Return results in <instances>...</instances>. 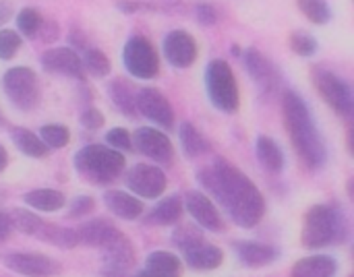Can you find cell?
<instances>
[{
	"label": "cell",
	"instance_id": "6da1fadb",
	"mask_svg": "<svg viewBox=\"0 0 354 277\" xmlns=\"http://www.w3.org/2000/svg\"><path fill=\"white\" fill-rule=\"evenodd\" d=\"M197 182L205 195L220 205L228 218L243 230H253L266 216V197L255 182L224 157H216L212 164L197 172Z\"/></svg>",
	"mask_w": 354,
	"mask_h": 277
},
{
	"label": "cell",
	"instance_id": "7a4b0ae2",
	"mask_svg": "<svg viewBox=\"0 0 354 277\" xmlns=\"http://www.w3.org/2000/svg\"><path fill=\"white\" fill-rule=\"evenodd\" d=\"M282 116L286 133L303 166L311 172L322 170L328 164V145L317 128L309 104L295 89H286L282 93Z\"/></svg>",
	"mask_w": 354,
	"mask_h": 277
},
{
	"label": "cell",
	"instance_id": "3957f363",
	"mask_svg": "<svg viewBox=\"0 0 354 277\" xmlns=\"http://www.w3.org/2000/svg\"><path fill=\"white\" fill-rule=\"evenodd\" d=\"M351 218L338 203H317L303 218L301 245L309 251L342 247L351 240Z\"/></svg>",
	"mask_w": 354,
	"mask_h": 277
},
{
	"label": "cell",
	"instance_id": "277c9868",
	"mask_svg": "<svg viewBox=\"0 0 354 277\" xmlns=\"http://www.w3.org/2000/svg\"><path fill=\"white\" fill-rule=\"evenodd\" d=\"M73 164H75L77 174L85 182L97 184V187L116 182L127 168L124 155L108 145H102V143H91V145L81 147L75 153Z\"/></svg>",
	"mask_w": 354,
	"mask_h": 277
},
{
	"label": "cell",
	"instance_id": "5b68a950",
	"mask_svg": "<svg viewBox=\"0 0 354 277\" xmlns=\"http://www.w3.org/2000/svg\"><path fill=\"white\" fill-rule=\"evenodd\" d=\"M8 216H10L12 230L21 232L25 236H31V238H35L39 242H46L50 247L64 249V251L79 247V238H77L75 228L50 224V222L41 220L31 209H12Z\"/></svg>",
	"mask_w": 354,
	"mask_h": 277
},
{
	"label": "cell",
	"instance_id": "8992f818",
	"mask_svg": "<svg viewBox=\"0 0 354 277\" xmlns=\"http://www.w3.org/2000/svg\"><path fill=\"white\" fill-rule=\"evenodd\" d=\"M205 91L212 104L224 114H236L241 108V93L236 77L230 64L222 58H216L205 68Z\"/></svg>",
	"mask_w": 354,
	"mask_h": 277
},
{
	"label": "cell",
	"instance_id": "52a82bcc",
	"mask_svg": "<svg viewBox=\"0 0 354 277\" xmlns=\"http://www.w3.org/2000/svg\"><path fill=\"white\" fill-rule=\"evenodd\" d=\"M2 91L8 97V102L23 112L33 110L39 99V81L33 68L29 66H12L2 75Z\"/></svg>",
	"mask_w": 354,
	"mask_h": 277
},
{
	"label": "cell",
	"instance_id": "ba28073f",
	"mask_svg": "<svg viewBox=\"0 0 354 277\" xmlns=\"http://www.w3.org/2000/svg\"><path fill=\"white\" fill-rule=\"evenodd\" d=\"M313 83L319 95L326 99V104L342 118L351 120L354 112V97L351 85L338 77L336 73L328 68H315L313 70Z\"/></svg>",
	"mask_w": 354,
	"mask_h": 277
},
{
	"label": "cell",
	"instance_id": "9c48e42d",
	"mask_svg": "<svg viewBox=\"0 0 354 277\" xmlns=\"http://www.w3.org/2000/svg\"><path fill=\"white\" fill-rule=\"evenodd\" d=\"M122 62H124L127 73L143 81L156 79L160 73V56L153 44L143 35H135L124 44Z\"/></svg>",
	"mask_w": 354,
	"mask_h": 277
},
{
	"label": "cell",
	"instance_id": "30bf717a",
	"mask_svg": "<svg viewBox=\"0 0 354 277\" xmlns=\"http://www.w3.org/2000/svg\"><path fill=\"white\" fill-rule=\"evenodd\" d=\"M0 263L21 277H58L62 274V265L41 253L35 251H8L0 255Z\"/></svg>",
	"mask_w": 354,
	"mask_h": 277
},
{
	"label": "cell",
	"instance_id": "8fae6325",
	"mask_svg": "<svg viewBox=\"0 0 354 277\" xmlns=\"http://www.w3.org/2000/svg\"><path fill=\"white\" fill-rule=\"evenodd\" d=\"M127 189L131 191V195L139 197V199H160L168 187V178L164 174V170L160 166L153 164H137L133 166L127 176H124Z\"/></svg>",
	"mask_w": 354,
	"mask_h": 277
},
{
	"label": "cell",
	"instance_id": "7c38bea8",
	"mask_svg": "<svg viewBox=\"0 0 354 277\" xmlns=\"http://www.w3.org/2000/svg\"><path fill=\"white\" fill-rule=\"evenodd\" d=\"M131 137H133V149H137L141 155L153 160L158 166L172 164L174 160L172 141L158 126H139Z\"/></svg>",
	"mask_w": 354,
	"mask_h": 277
},
{
	"label": "cell",
	"instance_id": "4fadbf2b",
	"mask_svg": "<svg viewBox=\"0 0 354 277\" xmlns=\"http://www.w3.org/2000/svg\"><path fill=\"white\" fill-rule=\"evenodd\" d=\"M137 114L145 116L147 120L156 122L158 128H172L174 126V110L168 97L153 89V87H141L137 89Z\"/></svg>",
	"mask_w": 354,
	"mask_h": 277
},
{
	"label": "cell",
	"instance_id": "5bb4252c",
	"mask_svg": "<svg viewBox=\"0 0 354 277\" xmlns=\"http://www.w3.org/2000/svg\"><path fill=\"white\" fill-rule=\"evenodd\" d=\"M185 203V211H189V216L195 220V224L205 230V232H214L220 234L224 232V220L222 213L218 209V205L203 193V191H189L183 199Z\"/></svg>",
	"mask_w": 354,
	"mask_h": 277
},
{
	"label": "cell",
	"instance_id": "9a60e30c",
	"mask_svg": "<svg viewBox=\"0 0 354 277\" xmlns=\"http://www.w3.org/2000/svg\"><path fill=\"white\" fill-rule=\"evenodd\" d=\"M39 64L50 75L75 79V81H81V83L87 81V75L83 70L81 56L73 48H52V50H46L39 56Z\"/></svg>",
	"mask_w": 354,
	"mask_h": 277
},
{
	"label": "cell",
	"instance_id": "2e32d148",
	"mask_svg": "<svg viewBox=\"0 0 354 277\" xmlns=\"http://www.w3.org/2000/svg\"><path fill=\"white\" fill-rule=\"evenodd\" d=\"M77 230V238H79V247H87V249H95L102 251L108 245H112L114 240H118L120 236H124L122 230H118L110 220L106 218H93L83 222Z\"/></svg>",
	"mask_w": 354,
	"mask_h": 277
},
{
	"label": "cell",
	"instance_id": "e0dca14e",
	"mask_svg": "<svg viewBox=\"0 0 354 277\" xmlns=\"http://www.w3.org/2000/svg\"><path fill=\"white\" fill-rule=\"evenodd\" d=\"M243 60H245L249 77L261 87V91L272 93L274 89L280 87V81H282L280 70L274 66V62H270L266 58L263 52H259L257 48H249V50H245Z\"/></svg>",
	"mask_w": 354,
	"mask_h": 277
},
{
	"label": "cell",
	"instance_id": "ac0fdd59",
	"mask_svg": "<svg viewBox=\"0 0 354 277\" xmlns=\"http://www.w3.org/2000/svg\"><path fill=\"white\" fill-rule=\"evenodd\" d=\"M164 56L176 68H189L197 60V44L191 33L174 29L164 39Z\"/></svg>",
	"mask_w": 354,
	"mask_h": 277
},
{
	"label": "cell",
	"instance_id": "d6986e66",
	"mask_svg": "<svg viewBox=\"0 0 354 277\" xmlns=\"http://www.w3.org/2000/svg\"><path fill=\"white\" fill-rule=\"evenodd\" d=\"M232 249L236 261L249 269H261L280 259V251L276 247L259 240H239L232 245Z\"/></svg>",
	"mask_w": 354,
	"mask_h": 277
},
{
	"label": "cell",
	"instance_id": "ffe728a7",
	"mask_svg": "<svg viewBox=\"0 0 354 277\" xmlns=\"http://www.w3.org/2000/svg\"><path fill=\"white\" fill-rule=\"evenodd\" d=\"M131 277H183V261L170 251H153Z\"/></svg>",
	"mask_w": 354,
	"mask_h": 277
},
{
	"label": "cell",
	"instance_id": "44dd1931",
	"mask_svg": "<svg viewBox=\"0 0 354 277\" xmlns=\"http://www.w3.org/2000/svg\"><path fill=\"white\" fill-rule=\"evenodd\" d=\"M104 205L114 218H118L122 222H135L143 216L141 199L127 193V191H116V189L106 191L104 193Z\"/></svg>",
	"mask_w": 354,
	"mask_h": 277
},
{
	"label": "cell",
	"instance_id": "7402d4cb",
	"mask_svg": "<svg viewBox=\"0 0 354 277\" xmlns=\"http://www.w3.org/2000/svg\"><path fill=\"white\" fill-rule=\"evenodd\" d=\"M185 213V203L180 195H170L160 199L149 213L145 216V224L147 226H158V228H170V226H178Z\"/></svg>",
	"mask_w": 354,
	"mask_h": 277
},
{
	"label": "cell",
	"instance_id": "603a6c76",
	"mask_svg": "<svg viewBox=\"0 0 354 277\" xmlns=\"http://www.w3.org/2000/svg\"><path fill=\"white\" fill-rule=\"evenodd\" d=\"M102 253V267H112V269H122V271H135L137 265V251L129 236H120L112 245L100 251Z\"/></svg>",
	"mask_w": 354,
	"mask_h": 277
},
{
	"label": "cell",
	"instance_id": "cb8c5ba5",
	"mask_svg": "<svg viewBox=\"0 0 354 277\" xmlns=\"http://www.w3.org/2000/svg\"><path fill=\"white\" fill-rule=\"evenodd\" d=\"M180 255H183V263L193 271H216L224 263L222 249L216 245H209L205 240L201 245L180 253Z\"/></svg>",
	"mask_w": 354,
	"mask_h": 277
},
{
	"label": "cell",
	"instance_id": "d4e9b609",
	"mask_svg": "<svg viewBox=\"0 0 354 277\" xmlns=\"http://www.w3.org/2000/svg\"><path fill=\"white\" fill-rule=\"evenodd\" d=\"M338 276V261L332 255H311L299 259L290 277H336Z\"/></svg>",
	"mask_w": 354,
	"mask_h": 277
},
{
	"label": "cell",
	"instance_id": "484cf974",
	"mask_svg": "<svg viewBox=\"0 0 354 277\" xmlns=\"http://www.w3.org/2000/svg\"><path fill=\"white\" fill-rule=\"evenodd\" d=\"M108 95L118 112H122L124 116H131V118L137 116V106H135L137 87L129 79H122V77L112 79L108 83Z\"/></svg>",
	"mask_w": 354,
	"mask_h": 277
},
{
	"label": "cell",
	"instance_id": "4316f807",
	"mask_svg": "<svg viewBox=\"0 0 354 277\" xmlns=\"http://www.w3.org/2000/svg\"><path fill=\"white\" fill-rule=\"evenodd\" d=\"M178 139H180L183 153H185L189 160H197V157H203V155H209V153H212V143H209V139H207L193 122H183V124H180V128H178Z\"/></svg>",
	"mask_w": 354,
	"mask_h": 277
},
{
	"label": "cell",
	"instance_id": "83f0119b",
	"mask_svg": "<svg viewBox=\"0 0 354 277\" xmlns=\"http://www.w3.org/2000/svg\"><path fill=\"white\" fill-rule=\"evenodd\" d=\"M23 203L33 211L54 213L66 205V197H64V193H60L56 189H33L23 195Z\"/></svg>",
	"mask_w": 354,
	"mask_h": 277
},
{
	"label": "cell",
	"instance_id": "f1b7e54d",
	"mask_svg": "<svg viewBox=\"0 0 354 277\" xmlns=\"http://www.w3.org/2000/svg\"><path fill=\"white\" fill-rule=\"evenodd\" d=\"M255 153H257L259 164H261L268 172L280 174V172L284 170V164H286L284 151H282V147H280L272 137L259 135V137H257V143H255Z\"/></svg>",
	"mask_w": 354,
	"mask_h": 277
},
{
	"label": "cell",
	"instance_id": "f546056e",
	"mask_svg": "<svg viewBox=\"0 0 354 277\" xmlns=\"http://www.w3.org/2000/svg\"><path fill=\"white\" fill-rule=\"evenodd\" d=\"M10 139H12L15 147H17L23 155H27V157H31V160H44V157H48V153H50V149H48V147L41 143V139L37 137V133H33V131H29V128L15 126V128L10 131Z\"/></svg>",
	"mask_w": 354,
	"mask_h": 277
},
{
	"label": "cell",
	"instance_id": "4dcf8cb0",
	"mask_svg": "<svg viewBox=\"0 0 354 277\" xmlns=\"http://www.w3.org/2000/svg\"><path fill=\"white\" fill-rule=\"evenodd\" d=\"M81 62H83L85 75L95 77V79L106 77V75L110 73V68H112L110 58H108L102 50H97V48H87V50H83Z\"/></svg>",
	"mask_w": 354,
	"mask_h": 277
},
{
	"label": "cell",
	"instance_id": "1f68e13d",
	"mask_svg": "<svg viewBox=\"0 0 354 277\" xmlns=\"http://www.w3.org/2000/svg\"><path fill=\"white\" fill-rule=\"evenodd\" d=\"M172 247L180 253L201 245L205 238H203V230L199 226H193V224H183V226H176V230L172 232Z\"/></svg>",
	"mask_w": 354,
	"mask_h": 277
},
{
	"label": "cell",
	"instance_id": "d6a6232c",
	"mask_svg": "<svg viewBox=\"0 0 354 277\" xmlns=\"http://www.w3.org/2000/svg\"><path fill=\"white\" fill-rule=\"evenodd\" d=\"M37 137L41 139V143L48 147V149H62L68 145L71 141V133L66 126L62 124H44L37 133Z\"/></svg>",
	"mask_w": 354,
	"mask_h": 277
},
{
	"label": "cell",
	"instance_id": "836d02e7",
	"mask_svg": "<svg viewBox=\"0 0 354 277\" xmlns=\"http://www.w3.org/2000/svg\"><path fill=\"white\" fill-rule=\"evenodd\" d=\"M299 2V10L315 25H326L332 19L330 6L326 0H297Z\"/></svg>",
	"mask_w": 354,
	"mask_h": 277
},
{
	"label": "cell",
	"instance_id": "e575fe53",
	"mask_svg": "<svg viewBox=\"0 0 354 277\" xmlns=\"http://www.w3.org/2000/svg\"><path fill=\"white\" fill-rule=\"evenodd\" d=\"M41 15L35 8H23L17 15V29L25 35V37H33L39 29H41Z\"/></svg>",
	"mask_w": 354,
	"mask_h": 277
},
{
	"label": "cell",
	"instance_id": "d590c367",
	"mask_svg": "<svg viewBox=\"0 0 354 277\" xmlns=\"http://www.w3.org/2000/svg\"><path fill=\"white\" fill-rule=\"evenodd\" d=\"M290 48H292L295 54H299L303 58H309V56H313L317 52L319 46H317V39L311 33H307V31H292Z\"/></svg>",
	"mask_w": 354,
	"mask_h": 277
},
{
	"label": "cell",
	"instance_id": "8d00e7d4",
	"mask_svg": "<svg viewBox=\"0 0 354 277\" xmlns=\"http://www.w3.org/2000/svg\"><path fill=\"white\" fill-rule=\"evenodd\" d=\"M93 209H95V199L89 195H79L71 201L66 220H85L93 213Z\"/></svg>",
	"mask_w": 354,
	"mask_h": 277
},
{
	"label": "cell",
	"instance_id": "74e56055",
	"mask_svg": "<svg viewBox=\"0 0 354 277\" xmlns=\"http://www.w3.org/2000/svg\"><path fill=\"white\" fill-rule=\"evenodd\" d=\"M106 145L116 149V151H131L133 149V137L127 128L122 126H114L106 133Z\"/></svg>",
	"mask_w": 354,
	"mask_h": 277
},
{
	"label": "cell",
	"instance_id": "f35d334b",
	"mask_svg": "<svg viewBox=\"0 0 354 277\" xmlns=\"http://www.w3.org/2000/svg\"><path fill=\"white\" fill-rule=\"evenodd\" d=\"M21 35L12 29H0V60H10L21 48Z\"/></svg>",
	"mask_w": 354,
	"mask_h": 277
},
{
	"label": "cell",
	"instance_id": "ab89813d",
	"mask_svg": "<svg viewBox=\"0 0 354 277\" xmlns=\"http://www.w3.org/2000/svg\"><path fill=\"white\" fill-rule=\"evenodd\" d=\"M81 124H83V128L97 131L104 124V114L93 106H85L83 112H81Z\"/></svg>",
	"mask_w": 354,
	"mask_h": 277
},
{
	"label": "cell",
	"instance_id": "60d3db41",
	"mask_svg": "<svg viewBox=\"0 0 354 277\" xmlns=\"http://www.w3.org/2000/svg\"><path fill=\"white\" fill-rule=\"evenodd\" d=\"M195 15H197L199 25H203V27H212V25L218 23V10L214 8V4H205V2L203 4H197Z\"/></svg>",
	"mask_w": 354,
	"mask_h": 277
},
{
	"label": "cell",
	"instance_id": "b9f144b4",
	"mask_svg": "<svg viewBox=\"0 0 354 277\" xmlns=\"http://www.w3.org/2000/svg\"><path fill=\"white\" fill-rule=\"evenodd\" d=\"M12 234V224H10V216L6 211L0 209V245H4Z\"/></svg>",
	"mask_w": 354,
	"mask_h": 277
},
{
	"label": "cell",
	"instance_id": "7bdbcfd3",
	"mask_svg": "<svg viewBox=\"0 0 354 277\" xmlns=\"http://www.w3.org/2000/svg\"><path fill=\"white\" fill-rule=\"evenodd\" d=\"M12 17V6L6 0H0V27L6 25V21Z\"/></svg>",
	"mask_w": 354,
	"mask_h": 277
},
{
	"label": "cell",
	"instance_id": "ee69618b",
	"mask_svg": "<svg viewBox=\"0 0 354 277\" xmlns=\"http://www.w3.org/2000/svg\"><path fill=\"white\" fill-rule=\"evenodd\" d=\"M118 8H120L122 12H139V10H143V4L131 2V0H120V2H118Z\"/></svg>",
	"mask_w": 354,
	"mask_h": 277
},
{
	"label": "cell",
	"instance_id": "f6af8a7d",
	"mask_svg": "<svg viewBox=\"0 0 354 277\" xmlns=\"http://www.w3.org/2000/svg\"><path fill=\"white\" fill-rule=\"evenodd\" d=\"M102 277H131L133 271H122V269H112V267H102L100 269Z\"/></svg>",
	"mask_w": 354,
	"mask_h": 277
},
{
	"label": "cell",
	"instance_id": "bcb514c9",
	"mask_svg": "<svg viewBox=\"0 0 354 277\" xmlns=\"http://www.w3.org/2000/svg\"><path fill=\"white\" fill-rule=\"evenodd\" d=\"M6 166H8V153H6V149L0 145V174L6 170Z\"/></svg>",
	"mask_w": 354,
	"mask_h": 277
},
{
	"label": "cell",
	"instance_id": "7dc6e473",
	"mask_svg": "<svg viewBox=\"0 0 354 277\" xmlns=\"http://www.w3.org/2000/svg\"><path fill=\"white\" fill-rule=\"evenodd\" d=\"M0 124H2V114H0Z\"/></svg>",
	"mask_w": 354,
	"mask_h": 277
}]
</instances>
